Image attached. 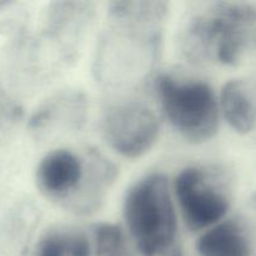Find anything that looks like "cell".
<instances>
[{
    "label": "cell",
    "instance_id": "cell-1",
    "mask_svg": "<svg viewBox=\"0 0 256 256\" xmlns=\"http://www.w3.org/2000/svg\"><path fill=\"white\" fill-rule=\"evenodd\" d=\"M168 2H112L98 38L92 72L100 85L132 90L150 79L160 58Z\"/></svg>",
    "mask_w": 256,
    "mask_h": 256
},
{
    "label": "cell",
    "instance_id": "cell-2",
    "mask_svg": "<svg viewBox=\"0 0 256 256\" xmlns=\"http://www.w3.org/2000/svg\"><path fill=\"white\" fill-rule=\"evenodd\" d=\"M256 42V6L248 2H210L188 15L179 46L192 65L232 66Z\"/></svg>",
    "mask_w": 256,
    "mask_h": 256
},
{
    "label": "cell",
    "instance_id": "cell-3",
    "mask_svg": "<svg viewBox=\"0 0 256 256\" xmlns=\"http://www.w3.org/2000/svg\"><path fill=\"white\" fill-rule=\"evenodd\" d=\"M116 175L115 165L96 150L82 155L55 148L40 159L35 184L46 199L78 215H90L102 206Z\"/></svg>",
    "mask_w": 256,
    "mask_h": 256
},
{
    "label": "cell",
    "instance_id": "cell-4",
    "mask_svg": "<svg viewBox=\"0 0 256 256\" xmlns=\"http://www.w3.org/2000/svg\"><path fill=\"white\" fill-rule=\"evenodd\" d=\"M124 229L139 256H182L172 180L162 172L140 176L122 199Z\"/></svg>",
    "mask_w": 256,
    "mask_h": 256
},
{
    "label": "cell",
    "instance_id": "cell-5",
    "mask_svg": "<svg viewBox=\"0 0 256 256\" xmlns=\"http://www.w3.org/2000/svg\"><path fill=\"white\" fill-rule=\"evenodd\" d=\"M154 92L162 118L182 139L202 144L216 135L222 122L219 92L209 82L179 72H160Z\"/></svg>",
    "mask_w": 256,
    "mask_h": 256
},
{
    "label": "cell",
    "instance_id": "cell-6",
    "mask_svg": "<svg viewBox=\"0 0 256 256\" xmlns=\"http://www.w3.org/2000/svg\"><path fill=\"white\" fill-rule=\"evenodd\" d=\"M172 190L180 220L194 234H202L230 216L232 178L222 165H186L175 174Z\"/></svg>",
    "mask_w": 256,
    "mask_h": 256
},
{
    "label": "cell",
    "instance_id": "cell-7",
    "mask_svg": "<svg viewBox=\"0 0 256 256\" xmlns=\"http://www.w3.org/2000/svg\"><path fill=\"white\" fill-rule=\"evenodd\" d=\"M99 126L112 152L124 159L135 160L155 146L162 132V120L149 104L128 96L105 106Z\"/></svg>",
    "mask_w": 256,
    "mask_h": 256
},
{
    "label": "cell",
    "instance_id": "cell-8",
    "mask_svg": "<svg viewBox=\"0 0 256 256\" xmlns=\"http://www.w3.org/2000/svg\"><path fill=\"white\" fill-rule=\"evenodd\" d=\"M222 119L238 134L256 129V82L246 78L230 79L219 90Z\"/></svg>",
    "mask_w": 256,
    "mask_h": 256
},
{
    "label": "cell",
    "instance_id": "cell-9",
    "mask_svg": "<svg viewBox=\"0 0 256 256\" xmlns=\"http://www.w3.org/2000/svg\"><path fill=\"white\" fill-rule=\"evenodd\" d=\"M198 256H252V240L240 218L228 216L198 235Z\"/></svg>",
    "mask_w": 256,
    "mask_h": 256
},
{
    "label": "cell",
    "instance_id": "cell-10",
    "mask_svg": "<svg viewBox=\"0 0 256 256\" xmlns=\"http://www.w3.org/2000/svg\"><path fill=\"white\" fill-rule=\"evenodd\" d=\"M86 104L82 94L76 92H60L46 102L32 119L34 129L72 130L80 128L84 122Z\"/></svg>",
    "mask_w": 256,
    "mask_h": 256
},
{
    "label": "cell",
    "instance_id": "cell-11",
    "mask_svg": "<svg viewBox=\"0 0 256 256\" xmlns=\"http://www.w3.org/2000/svg\"><path fill=\"white\" fill-rule=\"evenodd\" d=\"M30 256H94L89 232L72 226H54L42 232Z\"/></svg>",
    "mask_w": 256,
    "mask_h": 256
},
{
    "label": "cell",
    "instance_id": "cell-12",
    "mask_svg": "<svg viewBox=\"0 0 256 256\" xmlns=\"http://www.w3.org/2000/svg\"><path fill=\"white\" fill-rule=\"evenodd\" d=\"M34 222V212L25 205H19L10 210L0 222V254L22 255L29 244Z\"/></svg>",
    "mask_w": 256,
    "mask_h": 256
},
{
    "label": "cell",
    "instance_id": "cell-13",
    "mask_svg": "<svg viewBox=\"0 0 256 256\" xmlns=\"http://www.w3.org/2000/svg\"><path fill=\"white\" fill-rule=\"evenodd\" d=\"M119 256H139V255L134 254V252H125V254H122V255H119Z\"/></svg>",
    "mask_w": 256,
    "mask_h": 256
},
{
    "label": "cell",
    "instance_id": "cell-14",
    "mask_svg": "<svg viewBox=\"0 0 256 256\" xmlns=\"http://www.w3.org/2000/svg\"><path fill=\"white\" fill-rule=\"evenodd\" d=\"M4 110H8V108H5L4 106V105H0V112H4ZM10 110H12V109H10Z\"/></svg>",
    "mask_w": 256,
    "mask_h": 256
},
{
    "label": "cell",
    "instance_id": "cell-15",
    "mask_svg": "<svg viewBox=\"0 0 256 256\" xmlns=\"http://www.w3.org/2000/svg\"><path fill=\"white\" fill-rule=\"evenodd\" d=\"M254 204H255V206H256V195L254 196Z\"/></svg>",
    "mask_w": 256,
    "mask_h": 256
}]
</instances>
